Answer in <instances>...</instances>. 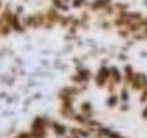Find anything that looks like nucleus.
I'll return each instance as SVG.
<instances>
[{"label": "nucleus", "mask_w": 147, "mask_h": 138, "mask_svg": "<svg viewBox=\"0 0 147 138\" xmlns=\"http://www.w3.org/2000/svg\"><path fill=\"white\" fill-rule=\"evenodd\" d=\"M111 74H110V70L109 68H100V71H98L97 74V84L98 86H104L106 84V81H107V78L110 77Z\"/></svg>", "instance_id": "1"}, {"label": "nucleus", "mask_w": 147, "mask_h": 138, "mask_svg": "<svg viewBox=\"0 0 147 138\" xmlns=\"http://www.w3.org/2000/svg\"><path fill=\"white\" fill-rule=\"evenodd\" d=\"M53 128H54V133H56L57 135H64V133H66L64 125H60V124H53Z\"/></svg>", "instance_id": "2"}, {"label": "nucleus", "mask_w": 147, "mask_h": 138, "mask_svg": "<svg viewBox=\"0 0 147 138\" xmlns=\"http://www.w3.org/2000/svg\"><path fill=\"white\" fill-rule=\"evenodd\" d=\"M110 74H111V77H113V80H114V83H119L120 81V71L117 70V68H111L110 70Z\"/></svg>", "instance_id": "3"}, {"label": "nucleus", "mask_w": 147, "mask_h": 138, "mask_svg": "<svg viewBox=\"0 0 147 138\" xmlns=\"http://www.w3.org/2000/svg\"><path fill=\"white\" fill-rule=\"evenodd\" d=\"M76 7H80L82 4H84V0H74V3H73Z\"/></svg>", "instance_id": "4"}, {"label": "nucleus", "mask_w": 147, "mask_h": 138, "mask_svg": "<svg viewBox=\"0 0 147 138\" xmlns=\"http://www.w3.org/2000/svg\"><path fill=\"white\" fill-rule=\"evenodd\" d=\"M82 110H86L87 113L90 111V104L89 102H84V105H82Z\"/></svg>", "instance_id": "5"}, {"label": "nucleus", "mask_w": 147, "mask_h": 138, "mask_svg": "<svg viewBox=\"0 0 147 138\" xmlns=\"http://www.w3.org/2000/svg\"><path fill=\"white\" fill-rule=\"evenodd\" d=\"M116 101H117V97H111V98H110V101H109V104H110V105H114V104H116Z\"/></svg>", "instance_id": "6"}, {"label": "nucleus", "mask_w": 147, "mask_h": 138, "mask_svg": "<svg viewBox=\"0 0 147 138\" xmlns=\"http://www.w3.org/2000/svg\"><path fill=\"white\" fill-rule=\"evenodd\" d=\"M0 6H1V3H0Z\"/></svg>", "instance_id": "7"}]
</instances>
